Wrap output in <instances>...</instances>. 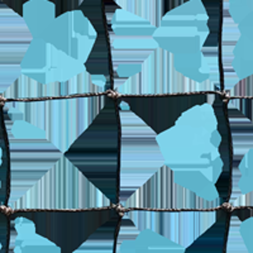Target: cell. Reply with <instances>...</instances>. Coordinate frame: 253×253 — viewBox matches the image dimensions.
<instances>
[{
  "label": "cell",
  "mask_w": 253,
  "mask_h": 253,
  "mask_svg": "<svg viewBox=\"0 0 253 253\" xmlns=\"http://www.w3.org/2000/svg\"><path fill=\"white\" fill-rule=\"evenodd\" d=\"M6 122L24 121L40 126L62 153L90 126L104 105V94L75 98L17 101L3 100Z\"/></svg>",
  "instance_id": "obj_2"
},
{
  "label": "cell",
  "mask_w": 253,
  "mask_h": 253,
  "mask_svg": "<svg viewBox=\"0 0 253 253\" xmlns=\"http://www.w3.org/2000/svg\"><path fill=\"white\" fill-rule=\"evenodd\" d=\"M121 141L118 96L114 92H105L99 114L63 153L109 199L113 207L119 204Z\"/></svg>",
  "instance_id": "obj_1"
},
{
  "label": "cell",
  "mask_w": 253,
  "mask_h": 253,
  "mask_svg": "<svg viewBox=\"0 0 253 253\" xmlns=\"http://www.w3.org/2000/svg\"><path fill=\"white\" fill-rule=\"evenodd\" d=\"M113 67L122 65H142L158 48L153 37H123L109 33Z\"/></svg>",
  "instance_id": "obj_15"
},
{
  "label": "cell",
  "mask_w": 253,
  "mask_h": 253,
  "mask_svg": "<svg viewBox=\"0 0 253 253\" xmlns=\"http://www.w3.org/2000/svg\"><path fill=\"white\" fill-rule=\"evenodd\" d=\"M232 170V195L230 199L253 191V148L247 151L238 165ZM229 202V200H228Z\"/></svg>",
  "instance_id": "obj_26"
},
{
  "label": "cell",
  "mask_w": 253,
  "mask_h": 253,
  "mask_svg": "<svg viewBox=\"0 0 253 253\" xmlns=\"http://www.w3.org/2000/svg\"><path fill=\"white\" fill-rule=\"evenodd\" d=\"M173 180L199 198L219 204L215 185L200 170H175Z\"/></svg>",
  "instance_id": "obj_23"
},
{
  "label": "cell",
  "mask_w": 253,
  "mask_h": 253,
  "mask_svg": "<svg viewBox=\"0 0 253 253\" xmlns=\"http://www.w3.org/2000/svg\"><path fill=\"white\" fill-rule=\"evenodd\" d=\"M118 113L122 137H152V135H156L152 128L147 126L138 115L128 107V104L121 96H118Z\"/></svg>",
  "instance_id": "obj_27"
},
{
  "label": "cell",
  "mask_w": 253,
  "mask_h": 253,
  "mask_svg": "<svg viewBox=\"0 0 253 253\" xmlns=\"http://www.w3.org/2000/svg\"><path fill=\"white\" fill-rule=\"evenodd\" d=\"M230 209L221 205L215 209V219L195 241L185 248L184 253H225Z\"/></svg>",
  "instance_id": "obj_16"
},
{
  "label": "cell",
  "mask_w": 253,
  "mask_h": 253,
  "mask_svg": "<svg viewBox=\"0 0 253 253\" xmlns=\"http://www.w3.org/2000/svg\"><path fill=\"white\" fill-rule=\"evenodd\" d=\"M22 74L41 84L63 83L85 71L80 61L72 58L44 41L32 40L20 62Z\"/></svg>",
  "instance_id": "obj_12"
},
{
  "label": "cell",
  "mask_w": 253,
  "mask_h": 253,
  "mask_svg": "<svg viewBox=\"0 0 253 253\" xmlns=\"http://www.w3.org/2000/svg\"><path fill=\"white\" fill-rule=\"evenodd\" d=\"M32 40L22 15L0 0V65H20Z\"/></svg>",
  "instance_id": "obj_14"
},
{
  "label": "cell",
  "mask_w": 253,
  "mask_h": 253,
  "mask_svg": "<svg viewBox=\"0 0 253 253\" xmlns=\"http://www.w3.org/2000/svg\"><path fill=\"white\" fill-rule=\"evenodd\" d=\"M229 118L232 146H233V162L230 169L238 165L242 157L253 148V123L242 112L233 108H227Z\"/></svg>",
  "instance_id": "obj_19"
},
{
  "label": "cell",
  "mask_w": 253,
  "mask_h": 253,
  "mask_svg": "<svg viewBox=\"0 0 253 253\" xmlns=\"http://www.w3.org/2000/svg\"><path fill=\"white\" fill-rule=\"evenodd\" d=\"M239 223H241V220L237 216L230 214L225 253H247L245 242L239 234Z\"/></svg>",
  "instance_id": "obj_33"
},
{
  "label": "cell",
  "mask_w": 253,
  "mask_h": 253,
  "mask_svg": "<svg viewBox=\"0 0 253 253\" xmlns=\"http://www.w3.org/2000/svg\"><path fill=\"white\" fill-rule=\"evenodd\" d=\"M172 57L173 66H175L176 71L180 72L182 76L195 81V83H204V81H207L205 76L202 74V51L187 53V55H175Z\"/></svg>",
  "instance_id": "obj_29"
},
{
  "label": "cell",
  "mask_w": 253,
  "mask_h": 253,
  "mask_svg": "<svg viewBox=\"0 0 253 253\" xmlns=\"http://www.w3.org/2000/svg\"><path fill=\"white\" fill-rule=\"evenodd\" d=\"M9 251L14 253H62L55 243L38 233L26 241L14 243L9 247Z\"/></svg>",
  "instance_id": "obj_31"
},
{
  "label": "cell",
  "mask_w": 253,
  "mask_h": 253,
  "mask_svg": "<svg viewBox=\"0 0 253 253\" xmlns=\"http://www.w3.org/2000/svg\"><path fill=\"white\" fill-rule=\"evenodd\" d=\"M208 92L150 96H121L139 118L152 128L156 135L165 132L194 105L207 103Z\"/></svg>",
  "instance_id": "obj_11"
},
{
  "label": "cell",
  "mask_w": 253,
  "mask_h": 253,
  "mask_svg": "<svg viewBox=\"0 0 253 253\" xmlns=\"http://www.w3.org/2000/svg\"><path fill=\"white\" fill-rule=\"evenodd\" d=\"M210 91L218 92L211 81L195 83L182 76L173 66L172 55L158 47L144 60L141 71L126 79L113 92L118 96H150Z\"/></svg>",
  "instance_id": "obj_6"
},
{
  "label": "cell",
  "mask_w": 253,
  "mask_h": 253,
  "mask_svg": "<svg viewBox=\"0 0 253 253\" xmlns=\"http://www.w3.org/2000/svg\"><path fill=\"white\" fill-rule=\"evenodd\" d=\"M78 9L86 17L98 35L108 32L105 0H84Z\"/></svg>",
  "instance_id": "obj_30"
},
{
  "label": "cell",
  "mask_w": 253,
  "mask_h": 253,
  "mask_svg": "<svg viewBox=\"0 0 253 253\" xmlns=\"http://www.w3.org/2000/svg\"><path fill=\"white\" fill-rule=\"evenodd\" d=\"M238 76L236 75V72L232 70V71H223V79H221V92L225 94L227 91H229L232 87L238 83Z\"/></svg>",
  "instance_id": "obj_43"
},
{
  "label": "cell",
  "mask_w": 253,
  "mask_h": 253,
  "mask_svg": "<svg viewBox=\"0 0 253 253\" xmlns=\"http://www.w3.org/2000/svg\"><path fill=\"white\" fill-rule=\"evenodd\" d=\"M139 229L150 228L181 247H189L215 219L214 210H122Z\"/></svg>",
  "instance_id": "obj_9"
},
{
  "label": "cell",
  "mask_w": 253,
  "mask_h": 253,
  "mask_svg": "<svg viewBox=\"0 0 253 253\" xmlns=\"http://www.w3.org/2000/svg\"><path fill=\"white\" fill-rule=\"evenodd\" d=\"M96 36L98 33L91 23L76 9L56 18L44 42L84 63L94 46Z\"/></svg>",
  "instance_id": "obj_13"
},
{
  "label": "cell",
  "mask_w": 253,
  "mask_h": 253,
  "mask_svg": "<svg viewBox=\"0 0 253 253\" xmlns=\"http://www.w3.org/2000/svg\"><path fill=\"white\" fill-rule=\"evenodd\" d=\"M85 71L90 75L113 76L112 47H110L109 32L99 33L94 42L91 51L84 62Z\"/></svg>",
  "instance_id": "obj_22"
},
{
  "label": "cell",
  "mask_w": 253,
  "mask_h": 253,
  "mask_svg": "<svg viewBox=\"0 0 253 253\" xmlns=\"http://www.w3.org/2000/svg\"><path fill=\"white\" fill-rule=\"evenodd\" d=\"M224 95L227 98H253V76L238 80V83Z\"/></svg>",
  "instance_id": "obj_38"
},
{
  "label": "cell",
  "mask_w": 253,
  "mask_h": 253,
  "mask_svg": "<svg viewBox=\"0 0 253 253\" xmlns=\"http://www.w3.org/2000/svg\"><path fill=\"white\" fill-rule=\"evenodd\" d=\"M22 18L26 22L33 40L46 41L49 28L56 17L55 5L48 0H28L22 8Z\"/></svg>",
  "instance_id": "obj_18"
},
{
  "label": "cell",
  "mask_w": 253,
  "mask_h": 253,
  "mask_svg": "<svg viewBox=\"0 0 253 253\" xmlns=\"http://www.w3.org/2000/svg\"><path fill=\"white\" fill-rule=\"evenodd\" d=\"M10 216L9 210L6 208H0V245H1V253H8L9 241H10Z\"/></svg>",
  "instance_id": "obj_37"
},
{
  "label": "cell",
  "mask_w": 253,
  "mask_h": 253,
  "mask_svg": "<svg viewBox=\"0 0 253 253\" xmlns=\"http://www.w3.org/2000/svg\"><path fill=\"white\" fill-rule=\"evenodd\" d=\"M253 213V207H238L230 209V214L239 219V220H245V219L251 218Z\"/></svg>",
  "instance_id": "obj_44"
},
{
  "label": "cell",
  "mask_w": 253,
  "mask_h": 253,
  "mask_svg": "<svg viewBox=\"0 0 253 253\" xmlns=\"http://www.w3.org/2000/svg\"><path fill=\"white\" fill-rule=\"evenodd\" d=\"M33 220L37 233L55 243L62 253H75L78 248L104 221L118 215V207L80 210H19Z\"/></svg>",
  "instance_id": "obj_5"
},
{
  "label": "cell",
  "mask_w": 253,
  "mask_h": 253,
  "mask_svg": "<svg viewBox=\"0 0 253 253\" xmlns=\"http://www.w3.org/2000/svg\"><path fill=\"white\" fill-rule=\"evenodd\" d=\"M218 193L219 204L227 205L232 195V170H223L214 182Z\"/></svg>",
  "instance_id": "obj_35"
},
{
  "label": "cell",
  "mask_w": 253,
  "mask_h": 253,
  "mask_svg": "<svg viewBox=\"0 0 253 253\" xmlns=\"http://www.w3.org/2000/svg\"><path fill=\"white\" fill-rule=\"evenodd\" d=\"M232 67L239 80L253 76V36H239L233 48Z\"/></svg>",
  "instance_id": "obj_28"
},
{
  "label": "cell",
  "mask_w": 253,
  "mask_h": 253,
  "mask_svg": "<svg viewBox=\"0 0 253 253\" xmlns=\"http://www.w3.org/2000/svg\"><path fill=\"white\" fill-rule=\"evenodd\" d=\"M110 207L109 199L63 155L22 198L6 205V209L80 210Z\"/></svg>",
  "instance_id": "obj_3"
},
{
  "label": "cell",
  "mask_w": 253,
  "mask_h": 253,
  "mask_svg": "<svg viewBox=\"0 0 253 253\" xmlns=\"http://www.w3.org/2000/svg\"><path fill=\"white\" fill-rule=\"evenodd\" d=\"M1 160H3V150H1V146H0V164H1Z\"/></svg>",
  "instance_id": "obj_46"
},
{
  "label": "cell",
  "mask_w": 253,
  "mask_h": 253,
  "mask_svg": "<svg viewBox=\"0 0 253 253\" xmlns=\"http://www.w3.org/2000/svg\"><path fill=\"white\" fill-rule=\"evenodd\" d=\"M252 100L253 98H228L227 108L238 109L248 119H252Z\"/></svg>",
  "instance_id": "obj_40"
},
{
  "label": "cell",
  "mask_w": 253,
  "mask_h": 253,
  "mask_svg": "<svg viewBox=\"0 0 253 253\" xmlns=\"http://www.w3.org/2000/svg\"><path fill=\"white\" fill-rule=\"evenodd\" d=\"M227 10L232 20L238 26L253 17V0H227Z\"/></svg>",
  "instance_id": "obj_34"
},
{
  "label": "cell",
  "mask_w": 253,
  "mask_h": 253,
  "mask_svg": "<svg viewBox=\"0 0 253 253\" xmlns=\"http://www.w3.org/2000/svg\"><path fill=\"white\" fill-rule=\"evenodd\" d=\"M119 8L148 20L157 28L162 17L176 8V0H114Z\"/></svg>",
  "instance_id": "obj_21"
},
{
  "label": "cell",
  "mask_w": 253,
  "mask_h": 253,
  "mask_svg": "<svg viewBox=\"0 0 253 253\" xmlns=\"http://www.w3.org/2000/svg\"><path fill=\"white\" fill-rule=\"evenodd\" d=\"M225 207H228L229 209L238 207H253V191L252 193L242 194V195H238L237 198L229 199V202L227 203Z\"/></svg>",
  "instance_id": "obj_42"
},
{
  "label": "cell",
  "mask_w": 253,
  "mask_h": 253,
  "mask_svg": "<svg viewBox=\"0 0 253 253\" xmlns=\"http://www.w3.org/2000/svg\"><path fill=\"white\" fill-rule=\"evenodd\" d=\"M8 137L15 139H47V134L40 126L24 121H14L8 128Z\"/></svg>",
  "instance_id": "obj_32"
},
{
  "label": "cell",
  "mask_w": 253,
  "mask_h": 253,
  "mask_svg": "<svg viewBox=\"0 0 253 253\" xmlns=\"http://www.w3.org/2000/svg\"><path fill=\"white\" fill-rule=\"evenodd\" d=\"M0 253H1V245H0Z\"/></svg>",
  "instance_id": "obj_47"
},
{
  "label": "cell",
  "mask_w": 253,
  "mask_h": 253,
  "mask_svg": "<svg viewBox=\"0 0 253 253\" xmlns=\"http://www.w3.org/2000/svg\"><path fill=\"white\" fill-rule=\"evenodd\" d=\"M1 1L5 3L9 8H12L18 14H22V8L28 0H1Z\"/></svg>",
  "instance_id": "obj_45"
},
{
  "label": "cell",
  "mask_w": 253,
  "mask_h": 253,
  "mask_svg": "<svg viewBox=\"0 0 253 253\" xmlns=\"http://www.w3.org/2000/svg\"><path fill=\"white\" fill-rule=\"evenodd\" d=\"M62 156L48 139L9 138L12 178L8 204L22 198Z\"/></svg>",
  "instance_id": "obj_8"
},
{
  "label": "cell",
  "mask_w": 253,
  "mask_h": 253,
  "mask_svg": "<svg viewBox=\"0 0 253 253\" xmlns=\"http://www.w3.org/2000/svg\"><path fill=\"white\" fill-rule=\"evenodd\" d=\"M218 207V203L207 202L178 185L173 170L166 165L118 205L121 210H214Z\"/></svg>",
  "instance_id": "obj_7"
},
{
  "label": "cell",
  "mask_w": 253,
  "mask_h": 253,
  "mask_svg": "<svg viewBox=\"0 0 253 253\" xmlns=\"http://www.w3.org/2000/svg\"><path fill=\"white\" fill-rule=\"evenodd\" d=\"M22 75L20 65H0V95Z\"/></svg>",
  "instance_id": "obj_36"
},
{
  "label": "cell",
  "mask_w": 253,
  "mask_h": 253,
  "mask_svg": "<svg viewBox=\"0 0 253 253\" xmlns=\"http://www.w3.org/2000/svg\"><path fill=\"white\" fill-rule=\"evenodd\" d=\"M239 234L245 242L247 253H253V216L239 223Z\"/></svg>",
  "instance_id": "obj_39"
},
{
  "label": "cell",
  "mask_w": 253,
  "mask_h": 253,
  "mask_svg": "<svg viewBox=\"0 0 253 253\" xmlns=\"http://www.w3.org/2000/svg\"><path fill=\"white\" fill-rule=\"evenodd\" d=\"M215 129L211 104H198L187 109L175 126L156 135L165 165L173 171L209 169L219 156L218 148L210 141Z\"/></svg>",
  "instance_id": "obj_4"
},
{
  "label": "cell",
  "mask_w": 253,
  "mask_h": 253,
  "mask_svg": "<svg viewBox=\"0 0 253 253\" xmlns=\"http://www.w3.org/2000/svg\"><path fill=\"white\" fill-rule=\"evenodd\" d=\"M164 165V158L156 135L122 137L119 157V204L129 198Z\"/></svg>",
  "instance_id": "obj_10"
},
{
  "label": "cell",
  "mask_w": 253,
  "mask_h": 253,
  "mask_svg": "<svg viewBox=\"0 0 253 253\" xmlns=\"http://www.w3.org/2000/svg\"><path fill=\"white\" fill-rule=\"evenodd\" d=\"M121 218L122 213L104 221L78 248L75 253H115L118 224Z\"/></svg>",
  "instance_id": "obj_20"
},
{
  "label": "cell",
  "mask_w": 253,
  "mask_h": 253,
  "mask_svg": "<svg viewBox=\"0 0 253 253\" xmlns=\"http://www.w3.org/2000/svg\"><path fill=\"white\" fill-rule=\"evenodd\" d=\"M185 248L150 228L139 230L138 236L117 245L115 253H184Z\"/></svg>",
  "instance_id": "obj_17"
},
{
  "label": "cell",
  "mask_w": 253,
  "mask_h": 253,
  "mask_svg": "<svg viewBox=\"0 0 253 253\" xmlns=\"http://www.w3.org/2000/svg\"><path fill=\"white\" fill-rule=\"evenodd\" d=\"M56 8V17L63 14V13L72 12L80 6L84 0H48Z\"/></svg>",
  "instance_id": "obj_41"
},
{
  "label": "cell",
  "mask_w": 253,
  "mask_h": 253,
  "mask_svg": "<svg viewBox=\"0 0 253 253\" xmlns=\"http://www.w3.org/2000/svg\"><path fill=\"white\" fill-rule=\"evenodd\" d=\"M3 100L32 101L44 99V84H41L26 75H22L0 95Z\"/></svg>",
  "instance_id": "obj_25"
},
{
  "label": "cell",
  "mask_w": 253,
  "mask_h": 253,
  "mask_svg": "<svg viewBox=\"0 0 253 253\" xmlns=\"http://www.w3.org/2000/svg\"><path fill=\"white\" fill-rule=\"evenodd\" d=\"M208 35L193 36H153L157 46L172 56L187 55L202 51Z\"/></svg>",
  "instance_id": "obj_24"
}]
</instances>
